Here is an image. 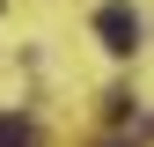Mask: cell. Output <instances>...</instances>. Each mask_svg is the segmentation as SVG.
Returning a JSON list of instances; mask_svg holds the SVG:
<instances>
[{
	"instance_id": "obj_1",
	"label": "cell",
	"mask_w": 154,
	"mask_h": 147,
	"mask_svg": "<svg viewBox=\"0 0 154 147\" xmlns=\"http://www.w3.org/2000/svg\"><path fill=\"white\" fill-rule=\"evenodd\" d=\"M95 37H103V52L132 59V52H140V15H132L125 0H110V8H95Z\"/></svg>"
},
{
	"instance_id": "obj_2",
	"label": "cell",
	"mask_w": 154,
	"mask_h": 147,
	"mask_svg": "<svg viewBox=\"0 0 154 147\" xmlns=\"http://www.w3.org/2000/svg\"><path fill=\"white\" fill-rule=\"evenodd\" d=\"M0 147H37V125L29 118H0Z\"/></svg>"
},
{
	"instance_id": "obj_3",
	"label": "cell",
	"mask_w": 154,
	"mask_h": 147,
	"mask_svg": "<svg viewBox=\"0 0 154 147\" xmlns=\"http://www.w3.org/2000/svg\"><path fill=\"white\" fill-rule=\"evenodd\" d=\"M103 147H125V140H103Z\"/></svg>"
}]
</instances>
